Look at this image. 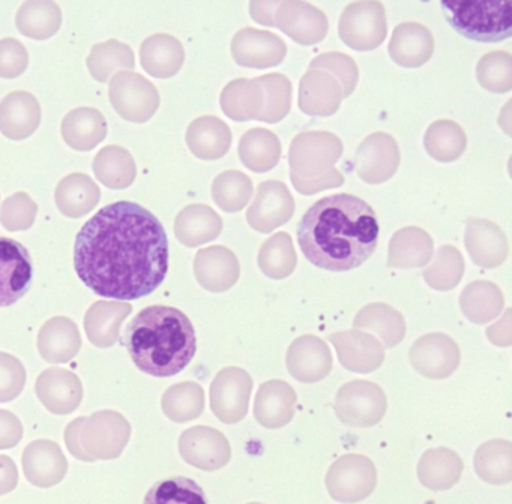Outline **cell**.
Wrapping results in <instances>:
<instances>
[{
  "label": "cell",
  "instance_id": "1",
  "mask_svg": "<svg viewBox=\"0 0 512 504\" xmlns=\"http://www.w3.org/2000/svg\"><path fill=\"white\" fill-rule=\"evenodd\" d=\"M74 269L98 296L137 300L154 293L169 272V239L146 207L116 201L77 233Z\"/></svg>",
  "mask_w": 512,
  "mask_h": 504
},
{
  "label": "cell",
  "instance_id": "2",
  "mask_svg": "<svg viewBox=\"0 0 512 504\" xmlns=\"http://www.w3.org/2000/svg\"><path fill=\"white\" fill-rule=\"evenodd\" d=\"M380 227L367 201L352 194L320 198L298 225L299 248L320 269L349 272L373 255Z\"/></svg>",
  "mask_w": 512,
  "mask_h": 504
},
{
  "label": "cell",
  "instance_id": "3",
  "mask_svg": "<svg viewBox=\"0 0 512 504\" xmlns=\"http://www.w3.org/2000/svg\"><path fill=\"white\" fill-rule=\"evenodd\" d=\"M125 347L134 365L152 377H173L196 356V330L190 318L173 306L142 309L128 324Z\"/></svg>",
  "mask_w": 512,
  "mask_h": 504
},
{
  "label": "cell",
  "instance_id": "4",
  "mask_svg": "<svg viewBox=\"0 0 512 504\" xmlns=\"http://www.w3.org/2000/svg\"><path fill=\"white\" fill-rule=\"evenodd\" d=\"M341 153L343 143L331 132H304L293 138L289 152L293 186L302 195H311L343 185V174L334 168Z\"/></svg>",
  "mask_w": 512,
  "mask_h": 504
},
{
  "label": "cell",
  "instance_id": "5",
  "mask_svg": "<svg viewBox=\"0 0 512 504\" xmlns=\"http://www.w3.org/2000/svg\"><path fill=\"white\" fill-rule=\"evenodd\" d=\"M130 437L127 417L113 410L77 417L65 429L68 449L83 461L118 458Z\"/></svg>",
  "mask_w": 512,
  "mask_h": 504
},
{
  "label": "cell",
  "instance_id": "6",
  "mask_svg": "<svg viewBox=\"0 0 512 504\" xmlns=\"http://www.w3.org/2000/svg\"><path fill=\"white\" fill-rule=\"evenodd\" d=\"M440 6L449 26L464 38L484 44H496L511 38V0H449Z\"/></svg>",
  "mask_w": 512,
  "mask_h": 504
},
{
  "label": "cell",
  "instance_id": "7",
  "mask_svg": "<svg viewBox=\"0 0 512 504\" xmlns=\"http://www.w3.org/2000/svg\"><path fill=\"white\" fill-rule=\"evenodd\" d=\"M110 104L124 120L145 123L160 108V92L148 78L133 71L116 72L109 84Z\"/></svg>",
  "mask_w": 512,
  "mask_h": 504
},
{
  "label": "cell",
  "instance_id": "8",
  "mask_svg": "<svg viewBox=\"0 0 512 504\" xmlns=\"http://www.w3.org/2000/svg\"><path fill=\"white\" fill-rule=\"evenodd\" d=\"M386 33L385 6L376 0L350 3L338 23L341 41L356 51L376 50L385 41Z\"/></svg>",
  "mask_w": 512,
  "mask_h": 504
},
{
  "label": "cell",
  "instance_id": "9",
  "mask_svg": "<svg viewBox=\"0 0 512 504\" xmlns=\"http://www.w3.org/2000/svg\"><path fill=\"white\" fill-rule=\"evenodd\" d=\"M388 401L379 384L367 380H353L340 387L335 396L338 419L352 428L377 425L385 417Z\"/></svg>",
  "mask_w": 512,
  "mask_h": 504
},
{
  "label": "cell",
  "instance_id": "10",
  "mask_svg": "<svg viewBox=\"0 0 512 504\" xmlns=\"http://www.w3.org/2000/svg\"><path fill=\"white\" fill-rule=\"evenodd\" d=\"M253 378L245 369L227 366L215 375L211 384V410L227 425L245 419L253 392Z\"/></svg>",
  "mask_w": 512,
  "mask_h": 504
},
{
  "label": "cell",
  "instance_id": "11",
  "mask_svg": "<svg viewBox=\"0 0 512 504\" xmlns=\"http://www.w3.org/2000/svg\"><path fill=\"white\" fill-rule=\"evenodd\" d=\"M34 263L26 246L0 237V308L14 305L31 290Z\"/></svg>",
  "mask_w": 512,
  "mask_h": 504
},
{
  "label": "cell",
  "instance_id": "12",
  "mask_svg": "<svg viewBox=\"0 0 512 504\" xmlns=\"http://www.w3.org/2000/svg\"><path fill=\"white\" fill-rule=\"evenodd\" d=\"M410 363L419 374L442 380L457 371L461 353L457 342L445 333H428L413 342L409 351Z\"/></svg>",
  "mask_w": 512,
  "mask_h": 504
},
{
  "label": "cell",
  "instance_id": "13",
  "mask_svg": "<svg viewBox=\"0 0 512 504\" xmlns=\"http://www.w3.org/2000/svg\"><path fill=\"white\" fill-rule=\"evenodd\" d=\"M295 213V200L281 180H266L257 188L256 197L247 210V222L259 233H272L287 224Z\"/></svg>",
  "mask_w": 512,
  "mask_h": 504
},
{
  "label": "cell",
  "instance_id": "14",
  "mask_svg": "<svg viewBox=\"0 0 512 504\" xmlns=\"http://www.w3.org/2000/svg\"><path fill=\"white\" fill-rule=\"evenodd\" d=\"M274 27L301 45H314L328 33V17L311 3L301 0L278 2L274 12Z\"/></svg>",
  "mask_w": 512,
  "mask_h": 504
},
{
  "label": "cell",
  "instance_id": "15",
  "mask_svg": "<svg viewBox=\"0 0 512 504\" xmlns=\"http://www.w3.org/2000/svg\"><path fill=\"white\" fill-rule=\"evenodd\" d=\"M400 165L397 140L385 132L368 135L356 150V173L364 182L379 185L394 176Z\"/></svg>",
  "mask_w": 512,
  "mask_h": 504
},
{
  "label": "cell",
  "instance_id": "16",
  "mask_svg": "<svg viewBox=\"0 0 512 504\" xmlns=\"http://www.w3.org/2000/svg\"><path fill=\"white\" fill-rule=\"evenodd\" d=\"M286 54V42L268 30L245 27L232 39L233 59L245 68L266 69L281 65Z\"/></svg>",
  "mask_w": 512,
  "mask_h": 504
},
{
  "label": "cell",
  "instance_id": "17",
  "mask_svg": "<svg viewBox=\"0 0 512 504\" xmlns=\"http://www.w3.org/2000/svg\"><path fill=\"white\" fill-rule=\"evenodd\" d=\"M376 485V471L370 459L361 455H347L338 459L328 474V488L332 497L340 501L362 500Z\"/></svg>",
  "mask_w": 512,
  "mask_h": 504
},
{
  "label": "cell",
  "instance_id": "18",
  "mask_svg": "<svg viewBox=\"0 0 512 504\" xmlns=\"http://www.w3.org/2000/svg\"><path fill=\"white\" fill-rule=\"evenodd\" d=\"M286 365L295 380L317 383L331 374L334 366L331 348L319 336H299L287 350Z\"/></svg>",
  "mask_w": 512,
  "mask_h": 504
},
{
  "label": "cell",
  "instance_id": "19",
  "mask_svg": "<svg viewBox=\"0 0 512 504\" xmlns=\"http://www.w3.org/2000/svg\"><path fill=\"white\" fill-rule=\"evenodd\" d=\"M335 345L341 366L359 374H370L383 365L385 348L376 336L358 329L335 332L328 336Z\"/></svg>",
  "mask_w": 512,
  "mask_h": 504
},
{
  "label": "cell",
  "instance_id": "20",
  "mask_svg": "<svg viewBox=\"0 0 512 504\" xmlns=\"http://www.w3.org/2000/svg\"><path fill=\"white\" fill-rule=\"evenodd\" d=\"M35 393L50 413L65 416L76 411L82 404L83 384L68 369L49 368L37 378Z\"/></svg>",
  "mask_w": 512,
  "mask_h": 504
},
{
  "label": "cell",
  "instance_id": "21",
  "mask_svg": "<svg viewBox=\"0 0 512 504\" xmlns=\"http://www.w3.org/2000/svg\"><path fill=\"white\" fill-rule=\"evenodd\" d=\"M182 458L202 470H217L230 459L229 440L211 426H194L179 438Z\"/></svg>",
  "mask_w": 512,
  "mask_h": 504
},
{
  "label": "cell",
  "instance_id": "22",
  "mask_svg": "<svg viewBox=\"0 0 512 504\" xmlns=\"http://www.w3.org/2000/svg\"><path fill=\"white\" fill-rule=\"evenodd\" d=\"M194 275L205 290L224 293L238 282L241 264L235 252L226 246H209L197 252L194 258Z\"/></svg>",
  "mask_w": 512,
  "mask_h": 504
},
{
  "label": "cell",
  "instance_id": "23",
  "mask_svg": "<svg viewBox=\"0 0 512 504\" xmlns=\"http://www.w3.org/2000/svg\"><path fill=\"white\" fill-rule=\"evenodd\" d=\"M467 252L476 266L496 269L508 257L509 245L499 225L487 219L469 218L464 234Z\"/></svg>",
  "mask_w": 512,
  "mask_h": 504
},
{
  "label": "cell",
  "instance_id": "24",
  "mask_svg": "<svg viewBox=\"0 0 512 504\" xmlns=\"http://www.w3.org/2000/svg\"><path fill=\"white\" fill-rule=\"evenodd\" d=\"M41 105L31 92L16 90L0 101V132L14 141L26 140L41 125Z\"/></svg>",
  "mask_w": 512,
  "mask_h": 504
},
{
  "label": "cell",
  "instance_id": "25",
  "mask_svg": "<svg viewBox=\"0 0 512 504\" xmlns=\"http://www.w3.org/2000/svg\"><path fill=\"white\" fill-rule=\"evenodd\" d=\"M295 389L283 380H269L260 384L254 401V417L260 425L269 429L286 426L295 416Z\"/></svg>",
  "mask_w": 512,
  "mask_h": 504
},
{
  "label": "cell",
  "instance_id": "26",
  "mask_svg": "<svg viewBox=\"0 0 512 504\" xmlns=\"http://www.w3.org/2000/svg\"><path fill=\"white\" fill-rule=\"evenodd\" d=\"M343 89L337 77L319 68L310 69L302 77L299 107L310 116H332L340 108Z\"/></svg>",
  "mask_w": 512,
  "mask_h": 504
},
{
  "label": "cell",
  "instance_id": "27",
  "mask_svg": "<svg viewBox=\"0 0 512 504\" xmlns=\"http://www.w3.org/2000/svg\"><path fill=\"white\" fill-rule=\"evenodd\" d=\"M389 56L403 68H419L434 53L433 33L424 24L401 23L395 27L389 41Z\"/></svg>",
  "mask_w": 512,
  "mask_h": 504
},
{
  "label": "cell",
  "instance_id": "28",
  "mask_svg": "<svg viewBox=\"0 0 512 504\" xmlns=\"http://www.w3.org/2000/svg\"><path fill=\"white\" fill-rule=\"evenodd\" d=\"M37 347L46 362H70L82 348L79 327L68 317L50 318L38 333Z\"/></svg>",
  "mask_w": 512,
  "mask_h": 504
},
{
  "label": "cell",
  "instance_id": "29",
  "mask_svg": "<svg viewBox=\"0 0 512 504\" xmlns=\"http://www.w3.org/2000/svg\"><path fill=\"white\" fill-rule=\"evenodd\" d=\"M62 138L71 149L79 152L94 150L106 140L109 126L98 108L79 107L71 110L61 123Z\"/></svg>",
  "mask_w": 512,
  "mask_h": 504
},
{
  "label": "cell",
  "instance_id": "30",
  "mask_svg": "<svg viewBox=\"0 0 512 504\" xmlns=\"http://www.w3.org/2000/svg\"><path fill=\"white\" fill-rule=\"evenodd\" d=\"M185 140L188 149L196 158L215 161L229 152L232 146V131L220 117L202 116L190 123Z\"/></svg>",
  "mask_w": 512,
  "mask_h": 504
},
{
  "label": "cell",
  "instance_id": "31",
  "mask_svg": "<svg viewBox=\"0 0 512 504\" xmlns=\"http://www.w3.org/2000/svg\"><path fill=\"white\" fill-rule=\"evenodd\" d=\"M142 68L155 78H172L185 62L184 45L169 33H155L140 47Z\"/></svg>",
  "mask_w": 512,
  "mask_h": 504
},
{
  "label": "cell",
  "instance_id": "32",
  "mask_svg": "<svg viewBox=\"0 0 512 504\" xmlns=\"http://www.w3.org/2000/svg\"><path fill=\"white\" fill-rule=\"evenodd\" d=\"M133 311L131 303L100 300L85 315V330L89 341L98 348H110L119 341L121 326Z\"/></svg>",
  "mask_w": 512,
  "mask_h": 504
},
{
  "label": "cell",
  "instance_id": "33",
  "mask_svg": "<svg viewBox=\"0 0 512 504\" xmlns=\"http://www.w3.org/2000/svg\"><path fill=\"white\" fill-rule=\"evenodd\" d=\"M26 476L34 485L52 486L61 482L67 473V459L61 447L50 440H37L23 452Z\"/></svg>",
  "mask_w": 512,
  "mask_h": 504
},
{
  "label": "cell",
  "instance_id": "34",
  "mask_svg": "<svg viewBox=\"0 0 512 504\" xmlns=\"http://www.w3.org/2000/svg\"><path fill=\"white\" fill-rule=\"evenodd\" d=\"M223 231V219L206 204H190L175 219V236L188 248L205 245Z\"/></svg>",
  "mask_w": 512,
  "mask_h": 504
},
{
  "label": "cell",
  "instance_id": "35",
  "mask_svg": "<svg viewBox=\"0 0 512 504\" xmlns=\"http://www.w3.org/2000/svg\"><path fill=\"white\" fill-rule=\"evenodd\" d=\"M100 200V186L85 173L68 174L56 186V206L67 218L77 219L88 215Z\"/></svg>",
  "mask_w": 512,
  "mask_h": 504
},
{
  "label": "cell",
  "instance_id": "36",
  "mask_svg": "<svg viewBox=\"0 0 512 504\" xmlns=\"http://www.w3.org/2000/svg\"><path fill=\"white\" fill-rule=\"evenodd\" d=\"M433 239L419 227L401 228L389 242L388 266L415 269L428 264L433 257Z\"/></svg>",
  "mask_w": 512,
  "mask_h": 504
},
{
  "label": "cell",
  "instance_id": "37",
  "mask_svg": "<svg viewBox=\"0 0 512 504\" xmlns=\"http://www.w3.org/2000/svg\"><path fill=\"white\" fill-rule=\"evenodd\" d=\"M62 11L53 0H26L16 14V26L22 35L37 41H46L59 32Z\"/></svg>",
  "mask_w": 512,
  "mask_h": 504
},
{
  "label": "cell",
  "instance_id": "38",
  "mask_svg": "<svg viewBox=\"0 0 512 504\" xmlns=\"http://www.w3.org/2000/svg\"><path fill=\"white\" fill-rule=\"evenodd\" d=\"M221 108L230 119L236 122H247V120L259 119L263 107H265V95L259 80H239L230 81L220 98Z\"/></svg>",
  "mask_w": 512,
  "mask_h": 504
},
{
  "label": "cell",
  "instance_id": "39",
  "mask_svg": "<svg viewBox=\"0 0 512 504\" xmlns=\"http://www.w3.org/2000/svg\"><path fill=\"white\" fill-rule=\"evenodd\" d=\"M239 158L254 173H268L281 158V143L277 134L265 128L245 132L239 141Z\"/></svg>",
  "mask_w": 512,
  "mask_h": 504
},
{
  "label": "cell",
  "instance_id": "40",
  "mask_svg": "<svg viewBox=\"0 0 512 504\" xmlns=\"http://www.w3.org/2000/svg\"><path fill=\"white\" fill-rule=\"evenodd\" d=\"M95 176L110 189H125L133 185L137 177V165L133 155L121 146H106L92 161Z\"/></svg>",
  "mask_w": 512,
  "mask_h": 504
},
{
  "label": "cell",
  "instance_id": "41",
  "mask_svg": "<svg viewBox=\"0 0 512 504\" xmlns=\"http://www.w3.org/2000/svg\"><path fill=\"white\" fill-rule=\"evenodd\" d=\"M353 327L376 333L386 348L395 347L406 336V321L403 315L386 303H371L362 308L353 320Z\"/></svg>",
  "mask_w": 512,
  "mask_h": 504
},
{
  "label": "cell",
  "instance_id": "42",
  "mask_svg": "<svg viewBox=\"0 0 512 504\" xmlns=\"http://www.w3.org/2000/svg\"><path fill=\"white\" fill-rule=\"evenodd\" d=\"M503 305L502 291L493 282H472L460 294L461 311L475 324L490 323L499 317Z\"/></svg>",
  "mask_w": 512,
  "mask_h": 504
},
{
  "label": "cell",
  "instance_id": "43",
  "mask_svg": "<svg viewBox=\"0 0 512 504\" xmlns=\"http://www.w3.org/2000/svg\"><path fill=\"white\" fill-rule=\"evenodd\" d=\"M86 65L95 80L106 83L116 72L133 69L136 66V57L130 45L118 39H110L92 47Z\"/></svg>",
  "mask_w": 512,
  "mask_h": 504
},
{
  "label": "cell",
  "instance_id": "44",
  "mask_svg": "<svg viewBox=\"0 0 512 504\" xmlns=\"http://www.w3.org/2000/svg\"><path fill=\"white\" fill-rule=\"evenodd\" d=\"M161 407L172 422H190L205 411V390L194 381L173 384L164 392Z\"/></svg>",
  "mask_w": 512,
  "mask_h": 504
},
{
  "label": "cell",
  "instance_id": "45",
  "mask_svg": "<svg viewBox=\"0 0 512 504\" xmlns=\"http://www.w3.org/2000/svg\"><path fill=\"white\" fill-rule=\"evenodd\" d=\"M424 146L436 161H457L467 147L466 132L452 120H436L425 132Z\"/></svg>",
  "mask_w": 512,
  "mask_h": 504
},
{
  "label": "cell",
  "instance_id": "46",
  "mask_svg": "<svg viewBox=\"0 0 512 504\" xmlns=\"http://www.w3.org/2000/svg\"><path fill=\"white\" fill-rule=\"evenodd\" d=\"M260 270L271 279H284L292 275L298 264V255L289 233H275L265 240L257 257Z\"/></svg>",
  "mask_w": 512,
  "mask_h": 504
},
{
  "label": "cell",
  "instance_id": "47",
  "mask_svg": "<svg viewBox=\"0 0 512 504\" xmlns=\"http://www.w3.org/2000/svg\"><path fill=\"white\" fill-rule=\"evenodd\" d=\"M143 504H208V500L196 480L170 476L152 485Z\"/></svg>",
  "mask_w": 512,
  "mask_h": 504
},
{
  "label": "cell",
  "instance_id": "48",
  "mask_svg": "<svg viewBox=\"0 0 512 504\" xmlns=\"http://www.w3.org/2000/svg\"><path fill=\"white\" fill-rule=\"evenodd\" d=\"M212 198L224 212H239L247 206L253 195V182L238 170L224 171L212 183Z\"/></svg>",
  "mask_w": 512,
  "mask_h": 504
},
{
  "label": "cell",
  "instance_id": "49",
  "mask_svg": "<svg viewBox=\"0 0 512 504\" xmlns=\"http://www.w3.org/2000/svg\"><path fill=\"white\" fill-rule=\"evenodd\" d=\"M460 470V458L449 449L428 450L419 464L422 483L433 489L449 488L454 485L460 476Z\"/></svg>",
  "mask_w": 512,
  "mask_h": 504
},
{
  "label": "cell",
  "instance_id": "50",
  "mask_svg": "<svg viewBox=\"0 0 512 504\" xmlns=\"http://www.w3.org/2000/svg\"><path fill=\"white\" fill-rule=\"evenodd\" d=\"M463 273L464 260L461 252L455 246L443 245L437 249L433 263L425 267L422 276L434 290L448 291L457 287Z\"/></svg>",
  "mask_w": 512,
  "mask_h": 504
},
{
  "label": "cell",
  "instance_id": "51",
  "mask_svg": "<svg viewBox=\"0 0 512 504\" xmlns=\"http://www.w3.org/2000/svg\"><path fill=\"white\" fill-rule=\"evenodd\" d=\"M257 80L265 95V107L257 120L268 123L280 122L289 114L292 107V83L283 74L263 75Z\"/></svg>",
  "mask_w": 512,
  "mask_h": 504
},
{
  "label": "cell",
  "instance_id": "52",
  "mask_svg": "<svg viewBox=\"0 0 512 504\" xmlns=\"http://www.w3.org/2000/svg\"><path fill=\"white\" fill-rule=\"evenodd\" d=\"M476 78L485 90L506 93L512 89V57L506 51L485 54L476 66Z\"/></svg>",
  "mask_w": 512,
  "mask_h": 504
},
{
  "label": "cell",
  "instance_id": "53",
  "mask_svg": "<svg viewBox=\"0 0 512 504\" xmlns=\"http://www.w3.org/2000/svg\"><path fill=\"white\" fill-rule=\"evenodd\" d=\"M475 465L478 473L487 482L503 483L500 474L511 467V444L505 440H493L482 444L476 453Z\"/></svg>",
  "mask_w": 512,
  "mask_h": 504
},
{
  "label": "cell",
  "instance_id": "54",
  "mask_svg": "<svg viewBox=\"0 0 512 504\" xmlns=\"http://www.w3.org/2000/svg\"><path fill=\"white\" fill-rule=\"evenodd\" d=\"M38 204L26 192L10 195L0 207V224L8 231H26L34 225Z\"/></svg>",
  "mask_w": 512,
  "mask_h": 504
},
{
  "label": "cell",
  "instance_id": "55",
  "mask_svg": "<svg viewBox=\"0 0 512 504\" xmlns=\"http://www.w3.org/2000/svg\"><path fill=\"white\" fill-rule=\"evenodd\" d=\"M26 369L19 357L0 351V402H11L25 389Z\"/></svg>",
  "mask_w": 512,
  "mask_h": 504
},
{
  "label": "cell",
  "instance_id": "56",
  "mask_svg": "<svg viewBox=\"0 0 512 504\" xmlns=\"http://www.w3.org/2000/svg\"><path fill=\"white\" fill-rule=\"evenodd\" d=\"M323 68L334 72L335 77L340 78L343 98L352 95L358 84V66L353 62L352 57L341 53H325L311 62L310 69Z\"/></svg>",
  "mask_w": 512,
  "mask_h": 504
},
{
  "label": "cell",
  "instance_id": "57",
  "mask_svg": "<svg viewBox=\"0 0 512 504\" xmlns=\"http://www.w3.org/2000/svg\"><path fill=\"white\" fill-rule=\"evenodd\" d=\"M29 66V53L19 39H0V78L14 80L25 74Z\"/></svg>",
  "mask_w": 512,
  "mask_h": 504
},
{
  "label": "cell",
  "instance_id": "58",
  "mask_svg": "<svg viewBox=\"0 0 512 504\" xmlns=\"http://www.w3.org/2000/svg\"><path fill=\"white\" fill-rule=\"evenodd\" d=\"M23 437V425L16 414L0 410V449L17 446Z\"/></svg>",
  "mask_w": 512,
  "mask_h": 504
},
{
  "label": "cell",
  "instance_id": "59",
  "mask_svg": "<svg viewBox=\"0 0 512 504\" xmlns=\"http://www.w3.org/2000/svg\"><path fill=\"white\" fill-rule=\"evenodd\" d=\"M16 464L8 456L0 455V494H7L17 485Z\"/></svg>",
  "mask_w": 512,
  "mask_h": 504
},
{
  "label": "cell",
  "instance_id": "60",
  "mask_svg": "<svg viewBox=\"0 0 512 504\" xmlns=\"http://www.w3.org/2000/svg\"><path fill=\"white\" fill-rule=\"evenodd\" d=\"M277 5V0H272V2H251V17H253L257 23L274 27V12Z\"/></svg>",
  "mask_w": 512,
  "mask_h": 504
},
{
  "label": "cell",
  "instance_id": "61",
  "mask_svg": "<svg viewBox=\"0 0 512 504\" xmlns=\"http://www.w3.org/2000/svg\"><path fill=\"white\" fill-rule=\"evenodd\" d=\"M253 504H257V503H253Z\"/></svg>",
  "mask_w": 512,
  "mask_h": 504
}]
</instances>
